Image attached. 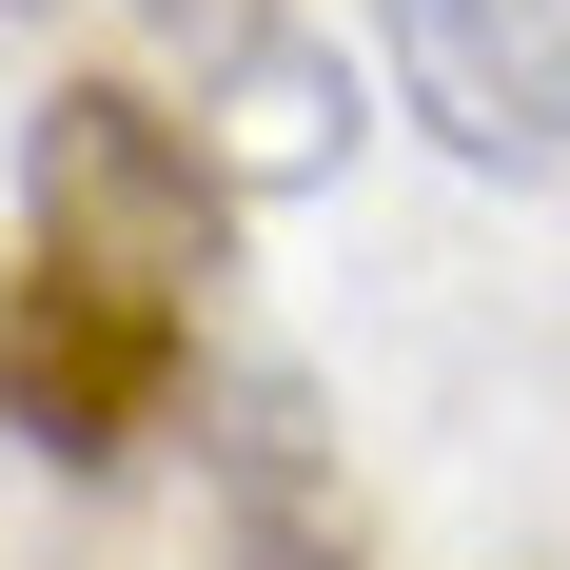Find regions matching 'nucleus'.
<instances>
[{"label": "nucleus", "instance_id": "obj_1", "mask_svg": "<svg viewBox=\"0 0 570 570\" xmlns=\"http://www.w3.org/2000/svg\"><path fill=\"white\" fill-rule=\"evenodd\" d=\"M236 236V177L197 118L118 99V79H59L40 118H20V256H59V276H118L158 295V315H197V276H217Z\"/></svg>", "mask_w": 570, "mask_h": 570}, {"label": "nucleus", "instance_id": "obj_2", "mask_svg": "<svg viewBox=\"0 0 570 570\" xmlns=\"http://www.w3.org/2000/svg\"><path fill=\"white\" fill-rule=\"evenodd\" d=\"M197 472H217V551L236 570H374V512H354V453L295 354H236L197 394Z\"/></svg>", "mask_w": 570, "mask_h": 570}, {"label": "nucleus", "instance_id": "obj_3", "mask_svg": "<svg viewBox=\"0 0 570 570\" xmlns=\"http://www.w3.org/2000/svg\"><path fill=\"white\" fill-rule=\"evenodd\" d=\"M374 20H394L413 118H433L472 177H551L570 158V40H551V0H374Z\"/></svg>", "mask_w": 570, "mask_h": 570}, {"label": "nucleus", "instance_id": "obj_4", "mask_svg": "<svg viewBox=\"0 0 570 570\" xmlns=\"http://www.w3.org/2000/svg\"><path fill=\"white\" fill-rule=\"evenodd\" d=\"M197 138H217L236 197H315V177L354 158V59L295 40V20H236L217 40V99H197Z\"/></svg>", "mask_w": 570, "mask_h": 570}, {"label": "nucleus", "instance_id": "obj_5", "mask_svg": "<svg viewBox=\"0 0 570 570\" xmlns=\"http://www.w3.org/2000/svg\"><path fill=\"white\" fill-rule=\"evenodd\" d=\"M551 40H570V0H551Z\"/></svg>", "mask_w": 570, "mask_h": 570}]
</instances>
